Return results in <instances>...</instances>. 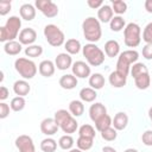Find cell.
<instances>
[{
  "instance_id": "8",
  "label": "cell",
  "mask_w": 152,
  "mask_h": 152,
  "mask_svg": "<svg viewBox=\"0 0 152 152\" xmlns=\"http://www.w3.org/2000/svg\"><path fill=\"white\" fill-rule=\"evenodd\" d=\"M36 7L46 18H53L58 14V7L51 0H36Z\"/></svg>"
},
{
  "instance_id": "41",
  "label": "cell",
  "mask_w": 152,
  "mask_h": 152,
  "mask_svg": "<svg viewBox=\"0 0 152 152\" xmlns=\"http://www.w3.org/2000/svg\"><path fill=\"white\" fill-rule=\"evenodd\" d=\"M69 116H71V114L68 112V110H65V109H59V110H57L56 113H55V120H56V122H57V125L59 126L65 119H68Z\"/></svg>"
},
{
  "instance_id": "26",
  "label": "cell",
  "mask_w": 152,
  "mask_h": 152,
  "mask_svg": "<svg viewBox=\"0 0 152 152\" xmlns=\"http://www.w3.org/2000/svg\"><path fill=\"white\" fill-rule=\"evenodd\" d=\"M96 96H97L96 90L93 89V88H90V87L82 88L81 91H80V97L84 102H93L96 99Z\"/></svg>"
},
{
  "instance_id": "21",
  "label": "cell",
  "mask_w": 152,
  "mask_h": 152,
  "mask_svg": "<svg viewBox=\"0 0 152 152\" xmlns=\"http://www.w3.org/2000/svg\"><path fill=\"white\" fill-rule=\"evenodd\" d=\"M19 12H20V17L24 20H27V21L33 20L34 17H36V8L31 4H24V5H21Z\"/></svg>"
},
{
  "instance_id": "48",
  "label": "cell",
  "mask_w": 152,
  "mask_h": 152,
  "mask_svg": "<svg viewBox=\"0 0 152 152\" xmlns=\"http://www.w3.org/2000/svg\"><path fill=\"white\" fill-rule=\"evenodd\" d=\"M8 95H10V91H8V89H7L5 86L0 87V100H1V101L6 100V99L8 97Z\"/></svg>"
},
{
  "instance_id": "40",
  "label": "cell",
  "mask_w": 152,
  "mask_h": 152,
  "mask_svg": "<svg viewBox=\"0 0 152 152\" xmlns=\"http://www.w3.org/2000/svg\"><path fill=\"white\" fill-rule=\"evenodd\" d=\"M112 5H113V11L118 14H122L126 12L127 10V4L122 0H112Z\"/></svg>"
},
{
  "instance_id": "11",
  "label": "cell",
  "mask_w": 152,
  "mask_h": 152,
  "mask_svg": "<svg viewBox=\"0 0 152 152\" xmlns=\"http://www.w3.org/2000/svg\"><path fill=\"white\" fill-rule=\"evenodd\" d=\"M36 39H37V32L31 27L23 28L19 33V43L21 45H28L30 46L34 43Z\"/></svg>"
},
{
  "instance_id": "24",
  "label": "cell",
  "mask_w": 152,
  "mask_h": 152,
  "mask_svg": "<svg viewBox=\"0 0 152 152\" xmlns=\"http://www.w3.org/2000/svg\"><path fill=\"white\" fill-rule=\"evenodd\" d=\"M21 44L19 42H15V40H11V42H7L5 45H4V50L7 55H11V56H15L18 53H20L21 51Z\"/></svg>"
},
{
  "instance_id": "15",
  "label": "cell",
  "mask_w": 152,
  "mask_h": 152,
  "mask_svg": "<svg viewBox=\"0 0 152 152\" xmlns=\"http://www.w3.org/2000/svg\"><path fill=\"white\" fill-rule=\"evenodd\" d=\"M127 124H128V116H127V114L125 112H119V113L115 114L112 125L114 126V128L116 131H122V129L126 128Z\"/></svg>"
},
{
  "instance_id": "43",
  "label": "cell",
  "mask_w": 152,
  "mask_h": 152,
  "mask_svg": "<svg viewBox=\"0 0 152 152\" xmlns=\"http://www.w3.org/2000/svg\"><path fill=\"white\" fill-rule=\"evenodd\" d=\"M12 4L8 0H1L0 1V15H6L11 11Z\"/></svg>"
},
{
  "instance_id": "14",
  "label": "cell",
  "mask_w": 152,
  "mask_h": 152,
  "mask_svg": "<svg viewBox=\"0 0 152 152\" xmlns=\"http://www.w3.org/2000/svg\"><path fill=\"white\" fill-rule=\"evenodd\" d=\"M71 64H72V59L69 53H64V52L58 53L55 59V65L59 70H66L71 66Z\"/></svg>"
},
{
  "instance_id": "35",
  "label": "cell",
  "mask_w": 152,
  "mask_h": 152,
  "mask_svg": "<svg viewBox=\"0 0 152 152\" xmlns=\"http://www.w3.org/2000/svg\"><path fill=\"white\" fill-rule=\"evenodd\" d=\"M125 27V19L120 15L113 17V19L110 20V30L114 32H119Z\"/></svg>"
},
{
  "instance_id": "49",
  "label": "cell",
  "mask_w": 152,
  "mask_h": 152,
  "mask_svg": "<svg viewBox=\"0 0 152 152\" xmlns=\"http://www.w3.org/2000/svg\"><path fill=\"white\" fill-rule=\"evenodd\" d=\"M145 10L148 13H152V0H146L145 1Z\"/></svg>"
},
{
  "instance_id": "47",
  "label": "cell",
  "mask_w": 152,
  "mask_h": 152,
  "mask_svg": "<svg viewBox=\"0 0 152 152\" xmlns=\"http://www.w3.org/2000/svg\"><path fill=\"white\" fill-rule=\"evenodd\" d=\"M87 4H88V6L91 7V8H100V7L103 5V1H102V0H88Z\"/></svg>"
},
{
  "instance_id": "29",
  "label": "cell",
  "mask_w": 152,
  "mask_h": 152,
  "mask_svg": "<svg viewBox=\"0 0 152 152\" xmlns=\"http://www.w3.org/2000/svg\"><path fill=\"white\" fill-rule=\"evenodd\" d=\"M134 82H135V86H137L138 89L144 90V89H147L151 86V77L147 72V74H144V75H140V76L135 77Z\"/></svg>"
},
{
  "instance_id": "4",
  "label": "cell",
  "mask_w": 152,
  "mask_h": 152,
  "mask_svg": "<svg viewBox=\"0 0 152 152\" xmlns=\"http://www.w3.org/2000/svg\"><path fill=\"white\" fill-rule=\"evenodd\" d=\"M82 51H83V56L86 57L87 62L91 66H99L104 62L103 51L93 43H89V44L84 45L82 48Z\"/></svg>"
},
{
  "instance_id": "27",
  "label": "cell",
  "mask_w": 152,
  "mask_h": 152,
  "mask_svg": "<svg viewBox=\"0 0 152 152\" xmlns=\"http://www.w3.org/2000/svg\"><path fill=\"white\" fill-rule=\"evenodd\" d=\"M64 46H65L66 52L70 53V55H76V53H78L80 50H81V43H80V40H77V39H75V38L68 39V40L65 42Z\"/></svg>"
},
{
  "instance_id": "33",
  "label": "cell",
  "mask_w": 152,
  "mask_h": 152,
  "mask_svg": "<svg viewBox=\"0 0 152 152\" xmlns=\"http://www.w3.org/2000/svg\"><path fill=\"white\" fill-rule=\"evenodd\" d=\"M148 70H147V66L142 63H134L133 66H131V74L133 76V78L140 76V75H144V74H147Z\"/></svg>"
},
{
  "instance_id": "39",
  "label": "cell",
  "mask_w": 152,
  "mask_h": 152,
  "mask_svg": "<svg viewBox=\"0 0 152 152\" xmlns=\"http://www.w3.org/2000/svg\"><path fill=\"white\" fill-rule=\"evenodd\" d=\"M100 133H101L102 139H104V140H107V141H113V140H115V139H116V135H118L116 129H115L114 127H108V128L103 129V131L100 132Z\"/></svg>"
},
{
  "instance_id": "18",
  "label": "cell",
  "mask_w": 152,
  "mask_h": 152,
  "mask_svg": "<svg viewBox=\"0 0 152 152\" xmlns=\"http://www.w3.org/2000/svg\"><path fill=\"white\" fill-rule=\"evenodd\" d=\"M59 86H61L63 89H66V90L74 89V88L77 86V77L74 76V75H71V74L63 75V76L59 78Z\"/></svg>"
},
{
  "instance_id": "7",
  "label": "cell",
  "mask_w": 152,
  "mask_h": 152,
  "mask_svg": "<svg viewBox=\"0 0 152 152\" xmlns=\"http://www.w3.org/2000/svg\"><path fill=\"white\" fill-rule=\"evenodd\" d=\"M44 36H45L48 43L51 46H56V48L61 46L64 43V39H65L63 31L53 24H49L44 27Z\"/></svg>"
},
{
  "instance_id": "1",
  "label": "cell",
  "mask_w": 152,
  "mask_h": 152,
  "mask_svg": "<svg viewBox=\"0 0 152 152\" xmlns=\"http://www.w3.org/2000/svg\"><path fill=\"white\" fill-rule=\"evenodd\" d=\"M21 26V20L13 15V17H10L5 24V26H1L0 27V40L1 42H11V40H14V38H17L18 33L19 32V28Z\"/></svg>"
},
{
  "instance_id": "46",
  "label": "cell",
  "mask_w": 152,
  "mask_h": 152,
  "mask_svg": "<svg viewBox=\"0 0 152 152\" xmlns=\"http://www.w3.org/2000/svg\"><path fill=\"white\" fill-rule=\"evenodd\" d=\"M142 56L146 59H152V44H146L142 48Z\"/></svg>"
},
{
  "instance_id": "36",
  "label": "cell",
  "mask_w": 152,
  "mask_h": 152,
  "mask_svg": "<svg viewBox=\"0 0 152 152\" xmlns=\"http://www.w3.org/2000/svg\"><path fill=\"white\" fill-rule=\"evenodd\" d=\"M42 53H43V48L40 45H30L25 49V55L31 58L39 57Z\"/></svg>"
},
{
  "instance_id": "16",
  "label": "cell",
  "mask_w": 152,
  "mask_h": 152,
  "mask_svg": "<svg viewBox=\"0 0 152 152\" xmlns=\"http://www.w3.org/2000/svg\"><path fill=\"white\" fill-rule=\"evenodd\" d=\"M113 8L109 5H102L97 11V18L102 23H108L113 19Z\"/></svg>"
},
{
  "instance_id": "52",
  "label": "cell",
  "mask_w": 152,
  "mask_h": 152,
  "mask_svg": "<svg viewBox=\"0 0 152 152\" xmlns=\"http://www.w3.org/2000/svg\"><path fill=\"white\" fill-rule=\"evenodd\" d=\"M69 152H82V150H80V148H71V150H69Z\"/></svg>"
},
{
  "instance_id": "32",
  "label": "cell",
  "mask_w": 152,
  "mask_h": 152,
  "mask_svg": "<svg viewBox=\"0 0 152 152\" xmlns=\"http://www.w3.org/2000/svg\"><path fill=\"white\" fill-rule=\"evenodd\" d=\"M78 134L80 137H86V138H91L94 139L96 133H95V128L91 126V125H82L80 128H78Z\"/></svg>"
},
{
  "instance_id": "38",
  "label": "cell",
  "mask_w": 152,
  "mask_h": 152,
  "mask_svg": "<svg viewBox=\"0 0 152 152\" xmlns=\"http://www.w3.org/2000/svg\"><path fill=\"white\" fill-rule=\"evenodd\" d=\"M11 109L14 112H20L25 107V99L23 96H15L11 101Z\"/></svg>"
},
{
  "instance_id": "54",
  "label": "cell",
  "mask_w": 152,
  "mask_h": 152,
  "mask_svg": "<svg viewBox=\"0 0 152 152\" xmlns=\"http://www.w3.org/2000/svg\"><path fill=\"white\" fill-rule=\"evenodd\" d=\"M151 121H152V120H151Z\"/></svg>"
},
{
  "instance_id": "37",
  "label": "cell",
  "mask_w": 152,
  "mask_h": 152,
  "mask_svg": "<svg viewBox=\"0 0 152 152\" xmlns=\"http://www.w3.org/2000/svg\"><path fill=\"white\" fill-rule=\"evenodd\" d=\"M58 145H59V147L63 148V150H71L72 146H74V139H72L71 135L65 134V135H63V137L59 138Z\"/></svg>"
},
{
  "instance_id": "51",
  "label": "cell",
  "mask_w": 152,
  "mask_h": 152,
  "mask_svg": "<svg viewBox=\"0 0 152 152\" xmlns=\"http://www.w3.org/2000/svg\"><path fill=\"white\" fill-rule=\"evenodd\" d=\"M124 152H139V151L135 150V148H127V150H125Z\"/></svg>"
},
{
  "instance_id": "42",
  "label": "cell",
  "mask_w": 152,
  "mask_h": 152,
  "mask_svg": "<svg viewBox=\"0 0 152 152\" xmlns=\"http://www.w3.org/2000/svg\"><path fill=\"white\" fill-rule=\"evenodd\" d=\"M142 40L146 44H152V23H148L142 32Z\"/></svg>"
},
{
  "instance_id": "30",
  "label": "cell",
  "mask_w": 152,
  "mask_h": 152,
  "mask_svg": "<svg viewBox=\"0 0 152 152\" xmlns=\"http://www.w3.org/2000/svg\"><path fill=\"white\" fill-rule=\"evenodd\" d=\"M94 124H95L96 129H97L99 132H102L103 129H106V128H108V127H112L113 120H112V118H110L108 114H106V115H103L102 118H100L97 121H95Z\"/></svg>"
},
{
  "instance_id": "12",
  "label": "cell",
  "mask_w": 152,
  "mask_h": 152,
  "mask_svg": "<svg viewBox=\"0 0 152 152\" xmlns=\"http://www.w3.org/2000/svg\"><path fill=\"white\" fill-rule=\"evenodd\" d=\"M59 126L53 118H46L40 122V131L45 135H53L57 133Z\"/></svg>"
},
{
  "instance_id": "5",
  "label": "cell",
  "mask_w": 152,
  "mask_h": 152,
  "mask_svg": "<svg viewBox=\"0 0 152 152\" xmlns=\"http://www.w3.org/2000/svg\"><path fill=\"white\" fill-rule=\"evenodd\" d=\"M14 68L19 72V75L25 80H31L37 74V66L33 61L28 58H18L14 62Z\"/></svg>"
},
{
  "instance_id": "9",
  "label": "cell",
  "mask_w": 152,
  "mask_h": 152,
  "mask_svg": "<svg viewBox=\"0 0 152 152\" xmlns=\"http://www.w3.org/2000/svg\"><path fill=\"white\" fill-rule=\"evenodd\" d=\"M15 146L19 150V152H36L32 138L26 134L19 135L15 139Z\"/></svg>"
},
{
  "instance_id": "20",
  "label": "cell",
  "mask_w": 152,
  "mask_h": 152,
  "mask_svg": "<svg viewBox=\"0 0 152 152\" xmlns=\"http://www.w3.org/2000/svg\"><path fill=\"white\" fill-rule=\"evenodd\" d=\"M13 90L14 93L18 95V96H26L30 90H31V87L30 84L25 81V80H19V81H15L14 84H13Z\"/></svg>"
},
{
  "instance_id": "19",
  "label": "cell",
  "mask_w": 152,
  "mask_h": 152,
  "mask_svg": "<svg viewBox=\"0 0 152 152\" xmlns=\"http://www.w3.org/2000/svg\"><path fill=\"white\" fill-rule=\"evenodd\" d=\"M126 82H127V76L118 72L116 70L110 72V75H109V83L114 88H121V87H124L126 84Z\"/></svg>"
},
{
  "instance_id": "23",
  "label": "cell",
  "mask_w": 152,
  "mask_h": 152,
  "mask_svg": "<svg viewBox=\"0 0 152 152\" xmlns=\"http://www.w3.org/2000/svg\"><path fill=\"white\" fill-rule=\"evenodd\" d=\"M104 52L108 57H116L120 52V45L116 40H108L104 44Z\"/></svg>"
},
{
  "instance_id": "6",
  "label": "cell",
  "mask_w": 152,
  "mask_h": 152,
  "mask_svg": "<svg viewBox=\"0 0 152 152\" xmlns=\"http://www.w3.org/2000/svg\"><path fill=\"white\" fill-rule=\"evenodd\" d=\"M140 26L135 23H129L126 25L125 30H124V39H125V44L128 48H135L140 44Z\"/></svg>"
},
{
  "instance_id": "53",
  "label": "cell",
  "mask_w": 152,
  "mask_h": 152,
  "mask_svg": "<svg viewBox=\"0 0 152 152\" xmlns=\"http://www.w3.org/2000/svg\"><path fill=\"white\" fill-rule=\"evenodd\" d=\"M148 116H150V119L152 120V107L148 109Z\"/></svg>"
},
{
  "instance_id": "22",
  "label": "cell",
  "mask_w": 152,
  "mask_h": 152,
  "mask_svg": "<svg viewBox=\"0 0 152 152\" xmlns=\"http://www.w3.org/2000/svg\"><path fill=\"white\" fill-rule=\"evenodd\" d=\"M59 127H61V129H62L64 133L71 134V133H75V132H76L78 125H77V121H76V120L72 118V115H71V116H69L68 119H65V120L59 125Z\"/></svg>"
},
{
  "instance_id": "2",
  "label": "cell",
  "mask_w": 152,
  "mask_h": 152,
  "mask_svg": "<svg viewBox=\"0 0 152 152\" xmlns=\"http://www.w3.org/2000/svg\"><path fill=\"white\" fill-rule=\"evenodd\" d=\"M82 28H83V34L87 40H89L90 43H95L100 40L102 36V30H101L100 21L97 19H95L94 17L87 18L82 24Z\"/></svg>"
},
{
  "instance_id": "17",
  "label": "cell",
  "mask_w": 152,
  "mask_h": 152,
  "mask_svg": "<svg viewBox=\"0 0 152 152\" xmlns=\"http://www.w3.org/2000/svg\"><path fill=\"white\" fill-rule=\"evenodd\" d=\"M55 64L49 61V59H45L43 62H40L39 66H38V70H39V74L44 77H51L53 74H55Z\"/></svg>"
},
{
  "instance_id": "13",
  "label": "cell",
  "mask_w": 152,
  "mask_h": 152,
  "mask_svg": "<svg viewBox=\"0 0 152 152\" xmlns=\"http://www.w3.org/2000/svg\"><path fill=\"white\" fill-rule=\"evenodd\" d=\"M106 114H107V108L104 107V104H102L100 102H96V103L91 104L90 108H89V116L94 122L97 121L100 118H102Z\"/></svg>"
},
{
  "instance_id": "28",
  "label": "cell",
  "mask_w": 152,
  "mask_h": 152,
  "mask_svg": "<svg viewBox=\"0 0 152 152\" xmlns=\"http://www.w3.org/2000/svg\"><path fill=\"white\" fill-rule=\"evenodd\" d=\"M69 112L74 116H81L84 112V104L82 103V101L74 100L69 103Z\"/></svg>"
},
{
  "instance_id": "50",
  "label": "cell",
  "mask_w": 152,
  "mask_h": 152,
  "mask_svg": "<svg viewBox=\"0 0 152 152\" xmlns=\"http://www.w3.org/2000/svg\"><path fill=\"white\" fill-rule=\"evenodd\" d=\"M102 152H118V151L114 147H112V146H104L102 148Z\"/></svg>"
},
{
  "instance_id": "34",
  "label": "cell",
  "mask_w": 152,
  "mask_h": 152,
  "mask_svg": "<svg viewBox=\"0 0 152 152\" xmlns=\"http://www.w3.org/2000/svg\"><path fill=\"white\" fill-rule=\"evenodd\" d=\"M93 141H94V139H91V138L78 137V139H77V141H76V145H77V147H78L80 150H82V151H88V150L91 148Z\"/></svg>"
},
{
  "instance_id": "44",
  "label": "cell",
  "mask_w": 152,
  "mask_h": 152,
  "mask_svg": "<svg viewBox=\"0 0 152 152\" xmlns=\"http://www.w3.org/2000/svg\"><path fill=\"white\" fill-rule=\"evenodd\" d=\"M141 140L144 142V145L146 146H152V131H145L141 135Z\"/></svg>"
},
{
  "instance_id": "10",
  "label": "cell",
  "mask_w": 152,
  "mask_h": 152,
  "mask_svg": "<svg viewBox=\"0 0 152 152\" xmlns=\"http://www.w3.org/2000/svg\"><path fill=\"white\" fill-rule=\"evenodd\" d=\"M72 75L78 77V78H86L90 77V66L83 62V61H77L72 64Z\"/></svg>"
},
{
  "instance_id": "3",
  "label": "cell",
  "mask_w": 152,
  "mask_h": 152,
  "mask_svg": "<svg viewBox=\"0 0 152 152\" xmlns=\"http://www.w3.org/2000/svg\"><path fill=\"white\" fill-rule=\"evenodd\" d=\"M138 58H139V53L135 50H126L121 52L116 62V71L127 76L131 70V65L137 63Z\"/></svg>"
},
{
  "instance_id": "25",
  "label": "cell",
  "mask_w": 152,
  "mask_h": 152,
  "mask_svg": "<svg viewBox=\"0 0 152 152\" xmlns=\"http://www.w3.org/2000/svg\"><path fill=\"white\" fill-rule=\"evenodd\" d=\"M89 86H90V88H93L95 90L101 89L104 86V77L101 74H99V72L93 74L89 77Z\"/></svg>"
},
{
  "instance_id": "45",
  "label": "cell",
  "mask_w": 152,
  "mask_h": 152,
  "mask_svg": "<svg viewBox=\"0 0 152 152\" xmlns=\"http://www.w3.org/2000/svg\"><path fill=\"white\" fill-rule=\"evenodd\" d=\"M10 114V106L5 102L0 103V119H5L7 118Z\"/></svg>"
},
{
  "instance_id": "31",
  "label": "cell",
  "mask_w": 152,
  "mask_h": 152,
  "mask_svg": "<svg viewBox=\"0 0 152 152\" xmlns=\"http://www.w3.org/2000/svg\"><path fill=\"white\" fill-rule=\"evenodd\" d=\"M57 148V142L52 138H46L40 142V150L43 152H55Z\"/></svg>"
}]
</instances>
